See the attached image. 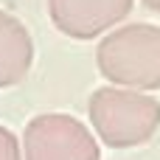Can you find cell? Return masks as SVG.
<instances>
[{
	"instance_id": "7",
	"label": "cell",
	"mask_w": 160,
	"mask_h": 160,
	"mask_svg": "<svg viewBox=\"0 0 160 160\" xmlns=\"http://www.w3.org/2000/svg\"><path fill=\"white\" fill-rule=\"evenodd\" d=\"M143 6H149L152 11H160V0H143Z\"/></svg>"
},
{
	"instance_id": "2",
	"label": "cell",
	"mask_w": 160,
	"mask_h": 160,
	"mask_svg": "<svg viewBox=\"0 0 160 160\" xmlns=\"http://www.w3.org/2000/svg\"><path fill=\"white\" fill-rule=\"evenodd\" d=\"M96 135L112 149L149 143L160 129V101L127 87H101L87 101Z\"/></svg>"
},
{
	"instance_id": "6",
	"label": "cell",
	"mask_w": 160,
	"mask_h": 160,
	"mask_svg": "<svg viewBox=\"0 0 160 160\" xmlns=\"http://www.w3.org/2000/svg\"><path fill=\"white\" fill-rule=\"evenodd\" d=\"M0 160H22V146L17 135L6 127H0Z\"/></svg>"
},
{
	"instance_id": "4",
	"label": "cell",
	"mask_w": 160,
	"mask_h": 160,
	"mask_svg": "<svg viewBox=\"0 0 160 160\" xmlns=\"http://www.w3.org/2000/svg\"><path fill=\"white\" fill-rule=\"evenodd\" d=\"M135 0H48L53 25L73 39H93L127 20Z\"/></svg>"
},
{
	"instance_id": "5",
	"label": "cell",
	"mask_w": 160,
	"mask_h": 160,
	"mask_svg": "<svg viewBox=\"0 0 160 160\" xmlns=\"http://www.w3.org/2000/svg\"><path fill=\"white\" fill-rule=\"evenodd\" d=\"M34 62V45L28 28L0 8V87L20 84Z\"/></svg>"
},
{
	"instance_id": "1",
	"label": "cell",
	"mask_w": 160,
	"mask_h": 160,
	"mask_svg": "<svg viewBox=\"0 0 160 160\" xmlns=\"http://www.w3.org/2000/svg\"><path fill=\"white\" fill-rule=\"evenodd\" d=\"M98 70L112 87L160 90V25L129 22L110 31L96 51Z\"/></svg>"
},
{
	"instance_id": "3",
	"label": "cell",
	"mask_w": 160,
	"mask_h": 160,
	"mask_svg": "<svg viewBox=\"0 0 160 160\" xmlns=\"http://www.w3.org/2000/svg\"><path fill=\"white\" fill-rule=\"evenodd\" d=\"M22 160H98L93 132L73 115L42 112L22 132Z\"/></svg>"
}]
</instances>
